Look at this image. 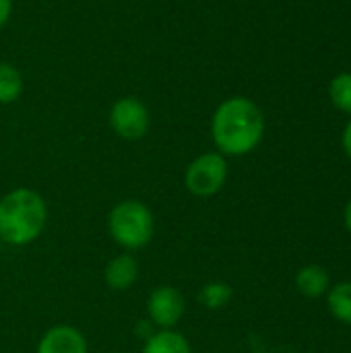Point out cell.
Returning <instances> with one entry per match:
<instances>
[{
  "label": "cell",
  "mask_w": 351,
  "mask_h": 353,
  "mask_svg": "<svg viewBox=\"0 0 351 353\" xmlns=\"http://www.w3.org/2000/svg\"><path fill=\"white\" fill-rule=\"evenodd\" d=\"M265 134L261 108L242 95L221 101L211 118V137L221 155L242 157L254 151Z\"/></svg>",
  "instance_id": "1"
},
{
  "label": "cell",
  "mask_w": 351,
  "mask_h": 353,
  "mask_svg": "<svg viewBox=\"0 0 351 353\" xmlns=\"http://www.w3.org/2000/svg\"><path fill=\"white\" fill-rule=\"evenodd\" d=\"M48 221L46 201L31 188H14L0 199V242L27 246L39 238Z\"/></svg>",
  "instance_id": "2"
},
{
  "label": "cell",
  "mask_w": 351,
  "mask_h": 353,
  "mask_svg": "<svg viewBox=\"0 0 351 353\" xmlns=\"http://www.w3.org/2000/svg\"><path fill=\"white\" fill-rule=\"evenodd\" d=\"M108 230L112 240L124 250H141L155 234V219L145 203L128 199L110 211Z\"/></svg>",
  "instance_id": "3"
},
{
  "label": "cell",
  "mask_w": 351,
  "mask_h": 353,
  "mask_svg": "<svg viewBox=\"0 0 351 353\" xmlns=\"http://www.w3.org/2000/svg\"><path fill=\"white\" fill-rule=\"evenodd\" d=\"M228 180V161L221 153H203L184 172V186L199 199L215 196Z\"/></svg>",
  "instance_id": "4"
},
{
  "label": "cell",
  "mask_w": 351,
  "mask_h": 353,
  "mask_svg": "<svg viewBox=\"0 0 351 353\" xmlns=\"http://www.w3.org/2000/svg\"><path fill=\"white\" fill-rule=\"evenodd\" d=\"M151 116L147 105L137 97H122L110 110V126L124 141H139L147 134Z\"/></svg>",
  "instance_id": "5"
},
{
  "label": "cell",
  "mask_w": 351,
  "mask_h": 353,
  "mask_svg": "<svg viewBox=\"0 0 351 353\" xmlns=\"http://www.w3.org/2000/svg\"><path fill=\"white\" fill-rule=\"evenodd\" d=\"M186 312L184 296L172 285H159L151 292L147 300L149 323L161 329H174Z\"/></svg>",
  "instance_id": "6"
},
{
  "label": "cell",
  "mask_w": 351,
  "mask_h": 353,
  "mask_svg": "<svg viewBox=\"0 0 351 353\" xmlns=\"http://www.w3.org/2000/svg\"><path fill=\"white\" fill-rule=\"evenodd\" d=\"M37 353H89V345L79 329L58 325L41 335L37 343Z\"/></svg>",
  "instance_id": "7"
},
{
  "label": "cell",
  "mask_w": 351,
  "mask_h": 353,
  "mask_svg": "<svg viewBox=\"0 0 351 353\" xmlns=\"http://www.w3.org/2000/svg\"><path fill=\"white\" fill-rule=\"evenodd\" d=\"M103 279L110 290L126 292L139 279V263L132 254H118L114 256L103 271Z\"/></svg>",
  "instance_id": "8"
},
{
  "label": "cell",
  "mask_w": 351,
  "mask_h": 353,
  "mask_svg": "<svg viewBox=\"0 0 351 353\" xmlns=\"http://www.w3.org/2000/svg\"><path fill=\"white\" fill-rule=\"evenodd\" d=\"M296 288L306 298H321L329 292L331 279L325 267L321 265H306L296 273Z\"/></svg>",
  "instance_id": "9"
},
{
  "label": "cell",
  "mask_w": 351,
  "mask_h": 353,
  "mask_svg": "<svg viewBox=\"0 0 351 353\" xmlns=\"http://www.w3.org/2000/svg\"><path fill=\"white\" fill-rule=\"evenodd\" d=\"M141 353H192V347L182 333L174 329H161L145 339Z\"/></svg>",
  "instance_id": "10"
},
{
  "label": "cell",
  "mask_w": 351,
  "mask_h": 353,
  "mask_svg": "<svg viewBox=\"0 0 351 353\" xmlns=\"http://www.w3.org/2000/svg\"><path fill=\"white\" fill-rule=\"evenodd\" d=\"M327 304L331 314L351 327V281H341L333 288H329L327 292Z\"/></svg>",
  "instance_id": "11"
},
{
  "label": "cell",
  "mask_w": 351,
  "mask_h": 353,
  "mask_svg": "<svg viewBox=\"0 0 351 353\" xmlns=\"http://www.w3.org/2000/svg\"><path fill=\"white\" fill-rule=\"evenodd\" d=\"M23 91V77L19 68L8 62H0V103H12Z\"/></svg>",
  "instance_id": "12"
},
{
  "label": "cell",
  "mask_w": 351,
  "mask_h": 353,
  "mask_svg": "<svg viewBox=\"0 0 351 353\" xmlns=\"http://www.w3.org/2000/svg\"><path fill=\"white\" fill-rule=\"evenodd\" d=\"M232 298H234V290L223 281H211L203 285L199 294V300L207 310H221L232 302Z\"/></svg>",
  "instance_id": "13"
},
{
  "label": "cell",
  "mask_w": 351,
  "mask_h": 353,
  "mask_svg": "<svg viewBox=\"0 0 351 353\" xmlns=\"http://www.w3.org/2000/svg\"><path fill=\"white\" fill-rule=\"evenodd\" d=\"M329 97L339 112L351 116V72H341L331 81Z\"/></svg>",
  "instance_id": "14"
},
{
  "label": "cell",
  "mask_w": 351,
  "mask_h": 353,
  "mask_svg": "<svg viewBox=\"0 0 351 353\" xmlns=\"http://www.w3.org/2000/svg\"><path fill=\"white\" fill-rule=\"evenodd\" d=\"M12 10V0H0V27L8 21Z\"/></svg>",
  "instance_id": "15"
},
{
  "label": "cell",
  "mask_w": 351,
  "mask_h": 353,
  "mask_svg": "<svg viewBox=\"0 0 351 353\" xmlns=\"http://www.w3.org/2000/svg\"><path fill=\"white\" fill-rule=\"evenodd\" d=\"M341 145H343V151H345V155L350 157V161H351V120L348 122L345 130H343V137H341Z\"/></svg>",
  "instance_id": "16"
},
{
  "label": "cell",
  "mask_w": 351,
  "mask_h": 353,
  "mask_svg": "<svg viewBox=\"0 0 351 353\" xmlns=\"http://www.w3.org/2000/svg\"><path fill=\"white\" fill-rule=\"evenodd\" d=\"M343 221H345V228H348V232L351 234V199L348 201L345 209H343Z\"/></svg>",
  "instance_id": "17"
}]
</instances>
